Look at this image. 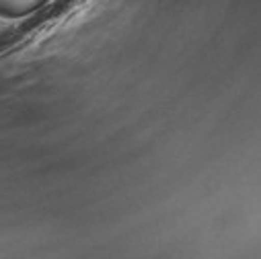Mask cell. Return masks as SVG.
Here are the masks:
<instances>
[{
	"mask_svg": "<svg viewBox=\"0 0 261 259\" xmlns=\"http://www.w3.org/2000/svg\"><path fill=\"white\" fill-rule=\"evenodd\" d=\"M11 29V23L7 21V17H0V35H5Z\"/></svg>",
	"mask_w": 261,
	"mask_h": 259,
	"instance_id": "6da1fadb",
	"label": "cell"
}]
</instances>
